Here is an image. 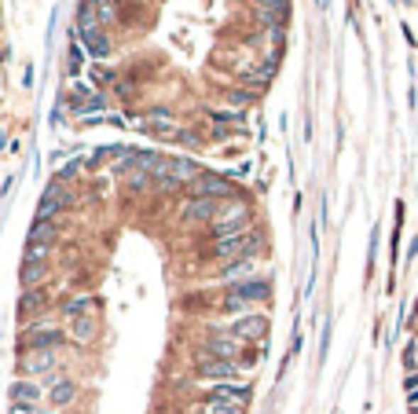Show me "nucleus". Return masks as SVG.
Masks as SVG:
<instances>
[{"label": "nucleus", "instance_id": "20", "mask_svg": "<svg viewBox=\"0 0 418 414\" xmlns=\"http://www.w3.org/2000/svg\"><path fill=\"white\" fill-rule=\"evenodd\" d=\"M250 272H253V260H231L220 279L231 282V286H242V282H250Z\"/></svg>", "mask_w": 418, "mask_h": 414}, {"label": "nucleus", "instance_id": "15", "mask_svg": "<svg viewBox=\"0 0 418 414\" xmlns=\"http://www.w3.org/2000/svg\"><path fill=\"white\" fill-rule=\"evenodd\" d=\"M48 400L55 407H70L77 400V385L70 378H52V388H48Z\"/></svg>", "mask_w": 418, "mask_h": 414}, {"label": "nucleus", "instance_id": "6", "mask_svg": "<svg viewBox=\"0 0 418 414\" xmlns=\"http://www.w3.org/2000/svg\"><path fill=\"white\" fill-rule=\"evenodd\" d=\"M246 220H250V209L242 206V202H231L228 209H220V213L213 216V235H216V238L238 235L242 228H246Z\"/></svg>", "mask_w": 418, "mask_h": 414}, {"label": "nucleus", "instance_id": "3", "mask_svg": "<svg viewBox=\"0 0 418 414\" xmlns=\"http://www.w3.org/2000/svg\"><path fill=\"white\" fill-rule=\"evenodd\" d=\"M194 177H198V169H194V162H187V158H158V165H154V172H150V180H158L162 187L191 184Z\"/></svg>", "mask_w": 418, "mask_h": 414}, {"label": "nucleus", "instance_id": "21", "mask_svg": "<svg viewBox=\"0 0 418 414\" xmlns=\"http://www.w3.org/2000/svg\"><path fill=\"white\" fill-rule=\"evenodd\" d=\"M272 74H275V62H260L257 70L242 74V84H246V89H264V84L272 81Z\"/></svg>", "mask_w": 418, "mask_h": 414}, {"label": "nucleus", "instance_id": "22", "mask_svg": "<svg viewBox=\"0 0 418 414\" xmlns=\"http://www.w3.org/2000/svg\"><path fill=\"white\" fill-rule=\"evenodd\" d=\"M92 308H96V301L84 293V297L66 301V304H62V315H66V319H77V315H92Z\"/></svg>", "mask_w": 418, "mask_h": 414}, {"label": "nucleus", "instance_id": "4", "mask_svg": "<svg viewBox=\"0 0 418 414\" xmlns=\"http://www.w3.org/2000/svg\"><path fill=\"white\" fill-rule=\"evenodd\" d=\"M264 297H268V282H242V286H231L224 297H220V308L246 315L250 304L253 301H264Z\"/></svg>", "mask_w": 418, "mask_h": 414}, {"label": "nucleus", "instance_id": "30", "mask_svg": "<svg viewBox=\"0 0 418 414\" xmlns=\"http://www.w3.org/2000/svg\"><path fill=\"white\" fill-rule=\"evenodd\" d=\"M128 184H132V187H136V191H143V187L150 184V177H147V172H143V169H132V172H128Z\"/></svg>", "mask_w": 418, "mask_h": 414}, {"label": "nucleus", "instance_id": "16", "mask_svg": "<svg viewBox=\"0 0 418 414\" xmlns=\"http://www.w3.org/2000/svg\"><path fill=\"white\" fill-rule=\"evenodd\" d=\"M103 106H106V99H103L96 89H77V92H74V111H77V114H99Z\"/></svg>", "mask_w": 418, "mask_h": 414}, {"label": "nucleus", "instance_id": "9", "mask_svg": "<svg viewBox=\"0 0 418 414\" xmlns=\"http://www.w3.org/2000/svg\"><path fill=\"white\" fill-rule=\"evenodd\" d=\"M74 202V194H70V187H66L62 180H55L52 187H48V194L40 198V206H37V220H52V216L59 213V209H66Z\"/></svg>", "mask_w": 418, "mask_h": 414}, {"label": "nucleus", "instance_id": "5", "mask_svg": "<svg viewBox=\"0 0 418 414\" xmlns=\"http://www.w3.org/2000/svg\"><path fill=\"white\" fill-rule=\"evenodd\" d=\"M187 191L194 194V198H231L235 194V187H231V180H224V177H216V172H198V177L187 184Z\"/></svg>", "mask_w": 418, "mask_h": 414}, {"label": "nucleus", "instance_id": "26", "mask_svg": "<svg viewBox=\"0 0 418 414\" xmlns=\"http://www.w3.org/2000/svg\"><path fill=\"white\" fill-rule=\"evenodd\" d=\"M198 414H242V407H235V403H220V400H202V403H198L194 407Z\"/></svg>", "mask_w": 418, "mask_h": 414}, {"label": "nucleus", "instance_id": "23", "mask_svg": "<svg viewBox=\"0 0 418 414\" xmlns=\"http://www.w3.org/2000/svg\"><path fill=\"white\" fill-rule=\"evenodd\" d=\"M70 334H74V341H81V345L92 341V334H96L92 315H77V319H70Z\"/></svg>", "mask_w": 418, "mask_h": 414}, {"label": "nucleus", "instance_id": "25", "mask_svg": "<svg viewBox=\"0 0 418 414\" xmlns=\"http://www.w3.org/2000/svg\"><path fill=\"white\" fill-rule=\"evenodd\" d=\"M253 15H257V23H260L264 30H282V26H286V11H272V8H257Z\"/></svg>", "mask_w": 418, "mask_h": 414}, {"label": "nucleus", "instance_id": "33", "mask_svg": "<svg viewBox=\"0 0 418 414\" xmlns=\"http://www.w3.org/2000/svg\"><path fill=\"white\" fill-rule=\"evenodd\" d=\"M44 257H48V246H26V260H37L40 264Z\"/></svg>", "mask_w": 418, "mask_h": 414}, {"label": "nucleus", "instance_id": "10", "mask_svg": "<svg viewBox=\"0 0 418 414\" xmlns=\"http://www.w3.org/2000/svg\"><path fill=\"white\" fill-rule=\"evenodd\" d=\"M242 352V341H235L231 334H213L202 348V359H235Z\"/></svg>", "mask_w": 418, "mask_h": 414}, {"label": "nucleus", "instance_id": "2", "mask_svg": "<svg viewBox=\"0 0 418 414\" xmlns=\"http://www.w3.org/2000/svg\"><path fill=\"white\" fill-rule=\"evenodd\" d=\"M77 37H81V48H84L88 55H92V59L110 55V40H106L103 26L96 23V15L88 11V8H81V18H77Z\"/></svg>", "mask_w": 418, "mask_h": 414}, {"label": "nucleus", "instance_id": "32", "mask_svg": "<svg viewBox=\"0 0 418 414\" xmlns=\"http://www.w3.org/2000/svg\"><path fill=\"white\" fill-rule=\"evenodd\" d=\"M257 8H272V11H290V0H253Z\"/></svg>", "mask_w": 418, "mask_h": 414}, {"label": "nucleus", "instance_id": "34", "mask_svg": "<svg viewBox=\"0 0 418 414\" xmlns=\"http://www.w3.org/2000/svg\"><path fill=\"white\" fill-rule=\"evenodd\" d=\"M11 414H37V407H18V403H15V407H11Z\"/></svg>", "mask_w": 418, "mask_h": 414}, {"label": "nucleus", "instance_id": "31", "mask_svg": "<svg viewBox=\"0 0 418 414\" xmlns=\"http://www.w3.org/2000/svg\"><path fill=\"white\" fill-rule=\"evenodd\" d=\"M224 99H228V103H231V106H246V103H250V99H253V96H250V92H242V89H231V92H228V96H224Z\"/></svg>", "mask_w": 418, "mask_h": 414}, {"label": "nucleus", "instance_id": "24", "mask_svg": "<svg viewBox=\"0 0 418 414\" xmlns=\"http://www.w3.org/2000/svg\"><path fill=\"white\" fill-rule=\"evenodd\" d=\"M209 125H213V136H216V140H224V136L238 133V118H235V114H228V118H224V114H213Z\"/></svg>", "mask_w": 418, "mask_h": 414}, {"label": "nucleus", "instance_id": "8", "mask_svg": "<svg viewBox=\"0 0 418 414\" xmlns=\"http://www.w3.org/2000/svg\"><path fill=\"white\" fill-rule=\"evenodd\" d=\"M194 374L202 378V381H231V378H238V363L235 359H202L198 356V363H194Z\"/></svg>", "mask_w": 418, "mask_h": 414}, {"label": "nucleus", "instance_id": "28", "mask_svg": "<svg viewBox=\"0 0 418 414\" xmlns=\"http://www.w3.org/2000/svg\"><path fill=\"white\" fill-rule=\"evenodd\" d=\"M44 279V264H37V260H26L22 264V286H33V282Z\"/></svg>", "mask_w": 418, "mask_h": 414}, {"label": "nucleus", "instance_id": "27", "mask_svg": "<svg viewBox=\"0 0 418 414\" xmlns=\"http://www.w3.org/2000/svg\"><path fill=\"white\" fill-rule=\"evenodd\" d=\"M40 308H44V293H40V290H26V293H22V301H18V312H22V315L40 312Z\"/></svg>", "mask_w": 418, "mask_h": 414}, {"label": "nucleus", "instance_id": "29", "mask_svg": "<svg viewBox=\"0 0 418 414\" xmlns=\"http://www.w3.org/2000/svg\"><path fill=\"white\" fill-rule=\"evenodd\" d=\"M66 62H70V74L77 77L81 67H84V52H81V45H70V59H66Z\"/></svg>", "mask_w": 418, "mask_h": 414}, {"label": "nucleus", "instance_id": "17", "mask_svg": "<svg viewBox=\"0 0 418 414\" xmlns=\"http://www.w3.org/2000/svg\"><path fill=\"white\" fill-rule=\"evenodd\" d=\"M40 396H44V392H40L37 381H15V385H11V400H15L18 407H37Z\"/></svg>", "mask_w": 418, "mask_h": 414}, {"label": "nucleus", "instance_id": "11", "mask_svg": "<svg viewBox=\"0 0 418 414\" xmlns=\"http://www.w3.org/2000/svg\"><path fill=\"white\" fill-rule=\"evenodd\" d=\"M22 370H26V374H52L55 370V352L52 348H30V352L22 356Z\"/></svg>", "mask_w": 418, "mask_h": 414}, {"label": "nucleus", "instance_id": "13", "mask_svg": "<svg viewBox=\"0 0 418 414\" xmlns=\"http://www.w3.org/2000/svg\"><path fill=\"white\" fill-rule=\"evenodd\" d=\"M216 213H220V202H216V198H191L180 216H184V220H191V224H198V220H209V224H213Z\"/></svg>", "mask_w": 418, "mask_h": 414}, {"label": "nucleus", "instance_id": "19", "mask_svg": "<svg viewBox=\"0 0 418 414\" xmlns=\"http://www.w3.org/2000/svg\"><path fill=\"white\" fill-rule=\"evenodd\" d=\"M55 235H59V228H55L52 220H33V228H30V246H52Z\"/></svg>", "mask_w": 418, "mask_h": 414}, {"label": "nucleus", "instance_id": "18", "mask_svg": "<svg viewBox=\"0 0 418 414\" xmlns=\"http://www.w3.org/2000/svg\"><path fill=\"white\" fill-rule=\"evenodd\" d=\"M143 128H147V133H154V136H176V121L165 114V111H150L147 118H143Z\"/></svg>", "mask_w": 418, "mask_h": 414}, {"label": "nucleus", "instance_id": "14", "mask_svg": "<svg viewBox=\"0 0 418 414\" xmlns=\"http://www.w3.org/2000/svg\"><path fill=\"white\" fill-rule=\"evenodd\" d=\"M22 345L26 348H55L62 345V330H52V326H37V330H26V337H22Z\"/></svg>", "mask_w": 418, "mask_h": 414}, {"label": "nucleus", "instance_id": "12", "mask_svg": "<svg viewBox=\"0 0 418 414\" xmlns=\"http://www.w3.org/2000/svg\"><path fill=\"white\" fill-rule=\"evenodd\" d=\"M209 400L220 403H235V407H246L250 403V385H231V381H220L209 388Z\"/></svg>", "mask_w": 418, "mask_h": 414}, {"label": "nucleus", "instance_id": "1", "mask_svg": "<svg viewBox=\"0 0 418 414\" xmlns=\"http://www.w3.org/2000/svg\"><path fill=\"white\" fill-rule=\"evenodd\" d=\"M260 250V235L257 231H238L228 238H216L213 257L216 260H253V253Z\"/></svg>", "mask_w": 418, "mask_h": 414}, {"label": "nucleus", "instance_id": "7", "mask_svg": "<svg viewBox=\"0 0 418 414\" xmlns=\"http://www.w3.org/2000/svg\"><path fill=\"white\" fill-rule=\"evenodd\" d=\"M228 334L235 337V341H260L264 334H268V319L264 315H257V312H246V315H238L231 326H228Z\"/></svg>", "mask_w": 418, "mask_h": 414}]
</instances>
